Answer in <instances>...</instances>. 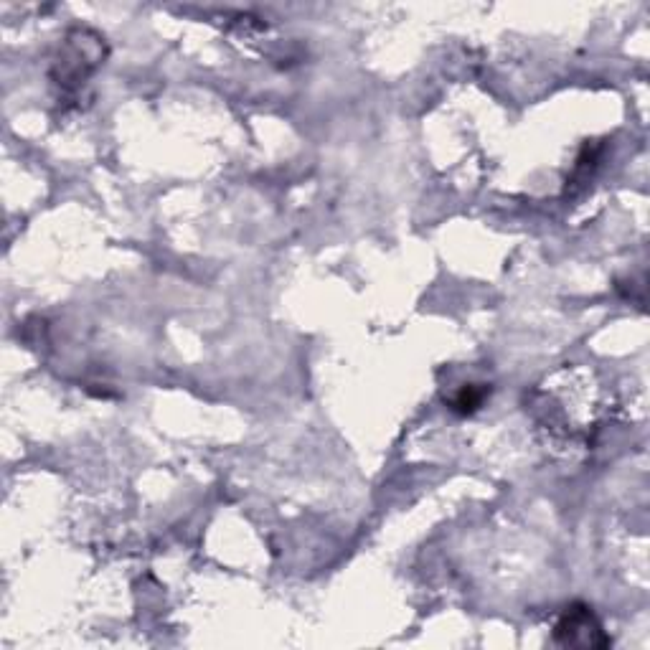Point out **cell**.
I'll return each mask as SVG.
<instances>
[{
	"mask_svg": "<svg viewBox=\"0 0 650 650\" xmlns=\"http://www.w3.org/2000/svg\"><path fill=\"white\" fill-rule=\"evenodd\" d=\"M554 640L559 645L572 648H607L610 638L602 633V625L587 605H572L564 610L562 620L554 630Z\"/></svg>",
	"mask_w": 650,
	"mask_h": 650,
	"instance_id": "obj_1",
	"label": "cell"
},
{
	"mask_svg": "<svg viewBox=\"0 0 650 650\" xmlns=\"http://www.w3.org/2000/svg\"><path fill=\"white\" fill-rule=\"evenodd\" d=\"M485 397H488V389L483 384H465L455 397H452L450 409L458 414H473L483 407Z\"/></svg>",
	"mask_w": 650,
	"mask_h": 650,
	"instance_id": "obj_2",
	"label": "cell"
}]
</instances>
